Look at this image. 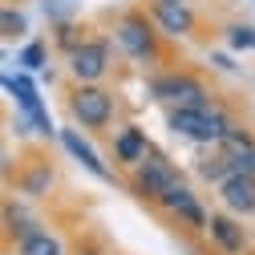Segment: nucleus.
Segmentation results:
<instances>
[{"label":"nucleus","instance_id":"f257e3e1","mask_svg":"<svg viewBox=\"0 0 255 255\" xmlns=\"http://www.w3.org/2000/svg\"><path fill=\"white\" fill-rule=\"evenodd\" d=\"M174 182H182V178H178V166L170 162L166 154H158V150H150V154L142 158V162L134 166V178H130L134 195H138V199H150V203H158Z\"/></svg>","mask_w":255,"mask_h":255},{"label":"nucleus","instance_id":"f03ea898","mask_svg":"<svg viewBox=\"0 0 255 255\" xmlns=\"http://www.w3.org/2000/svg\"><path fill=\"white\" fill-rule=\"evenodd\" d=\"M69 114L85 130H106L114 122V93L102 85H73L69 93Z\"/></svg>","mask_w":255,"mask_h":255},{"label":"nucleus","instance_id":"7ed1b4c3","mask_svg":"<svg viewBox=\"0 0 255 255\" xmlns=\"http://www.w3.org/2000/svg\"><path fill=\"white\" fill-rule=\"evenodd\" d=\"M154 89V98L158 102H170V106H186V110H207L215 106L211 102V93L199 77H190V73H162V77H154L150 81Z\"/></svg>","mask_w":255,"mask_h":255},{"label":"nucleus","instance_id":"20e7f679","mask_svg":"<svg viewBox=\"0 0 255 255\" xmlns=\"http://www.w3.org/2000/svg\"><path fill=\"white\" fill-rule=\"evenodd\" d=\"M114 41L122 45L126 57H134V61H154L158 57V33H154V24L142 12H126L114 24Z\"/></svg>","mask_w":255,"mask_h":255},{"label":"nucleus","instance_id":"39448f33","mask_svg":"<svg viewBox=\"0 0 255 255\" xmlns=\"http://www.w3.org/2000/svg\"><path fill=\"white\" fill-rule=\"evenodd\" d=\"M158 207H162L166 215H174L178 223H186L190 231H207V227H211V215L203 211L199 195H195V190H190L186 182H174V186L166 190V195L158 199Z\"/></svg>","mask_w":255,"mask_h":255},{"label":"nucleus","instance_id":"423d86ee","mask_svg":"<svg viewBox=\"0 0 255 255\" xmlns=\"http://www.w3.org/2000/svg\"><path fill=\"white\" fill-rule=\"evenodd\" d=\"M110 69V45L106 41H81L69 53V73L77 85H98Z\"/></svg>","mask_w":255,"mask_h":255},{"label":"nucleus","instance_id":"0eeeda50","mask_svg":"<svg viewBox=\"0 0 255 255\" xmlns=\"http://www.w3.org/2000/svg\"><path fill=\"white\" fill-rule=\"evenodd\" d=\"M4 89L16 98V106L24 110V122H33L37 126V134H53V122H49V114H45V106H41V98H37V89H33V81H28L24 73H16V77H4Z\"/></svg>","mask_w":255,"mask_h":255},{"label":"nucleus","instance_id":"6e6552de","mask_svg":"<svg viewBox=\"0 0 255 255\" xmlns=\"http://www.w3.org/2000/svg\"><path fill=\"white\" fill-rule=\"evenodd\" d=\"M150 12H154V24L162 28L166 37H190V33H195V12H190V4H178V0H154Z\"/></svg>","mask_w":255,"mask_h":255},{"label":"nucleus","instance_id":"1a4fd4ad","mask_svg":"<svg viewBox=\"0 0 255 255\" xmlns=\"http://www.w3.org/2000/svg\"><path fill=\"white\" fill-rule=\"evenodd\" d=\"M207 235H211V243H215L223 255H243V251H247V231L239 227V219H235L231 211H219V215H211V227H207Z\"/></svg>","mask_w":255,"mask_h":255},{"label":"nucleus","instance_id":"9d476101","mask_svg":"<svg viewBox=\"0 0 255 255\" xmlns=\"http://www.w3.org/2000/svg\"><path fill=\"white\" fill-rule=\"evenodd\" d=\"M219 203L231 215H255V178L251 174H231L219 186Z\"/></svg>","mask_w":255,"mask_h":255},{"label":"nucleus","instance_id":"9b49d317","mask_svg":"<svg viewBox=\"0 0 255 255\" xmlns=\"http://www.w3.org/2000/svg\"><path fill=\"white\" fill-rule=\"evenodd\" d=\"M61 146H65L69 150V158H73V162H81L93 178H102V182H114V170L102 162V158H98V150H93L77 130H61Z\"/></svg>","mask_w":255,"mask_h":255},{"label":"nucleus","instance_id":"f8f14e48","mask_svg":"<svg viewBox=\"0 0 255 255\" xmlns=\"http://www.w3.org/2000/svg\"><path fill=\"white\" fill-rule=\"evenodd\" d=\"M150 150H154V146L146 142V130H142V126H126V130H118V138H114V158H118L122 166H130V170L142 162Z\"/></svg>","mask_w":255,"mask_h":255},{"label":"nucleus","instance_id":"ddd939ff","mask_svg":"<svg viewBox=\"0 0 255 255\" xmlns=\"http://www.w3.org/2000/svg\"><path fill=\"white\" fill-rule=\"evenodd\" d=\"M16 190L20 195H28V199H41V195H49L53 190V166L49 162H28L20 174H16Z\"/></svg>","mask_w":255,"mask_h":255},{"label":"nucleus","instance_id":"4468645a","mask_svg":"<svg viewBox=\"0 0 255 255\" xmlns=\"http://www.w3.org/2000/svg\"><path fill=\"white\" fill-rule=\"evenodd\" d=\"M16 255H61V243H57V235H49V231H33L28 239L16 243Z\"/></svg>","mask_w":255,"mask_h":255},{"label":"nucleus","instance_id":"2eb2a0df","mask_svg":"<svg viewBox=\"0 0 255 255\" xmlns=\"http://www.w3.org/2000/svg\"><path fill=\"white\" fill-rule=\"evenodd\" d=\"M16 65H24L28 73H41V69L49 65V49H45L41 41H28V45L20 49V57H16Z\"/></svg>","mask_w":255,"mask_h":255},{"label":"nucleus","instance_id":"dca6fc26","mask_svg":"<svg viewBox=\"0 0 255 255\" xmlns=\"http://www.w3.org/2000/svg\"><path fill=\"white\" fill-rule=\"evenodd\" d=\"M227 45H231V49H239V53H255V24L235 20V24L227 28Z\"/></svg>","mask_w":255,"mask_h":255},{"label":"nucleus","instance_id":"f3484780","mask_svg":"<svg viewBox=\"0 0 255 255\" xmlns=\"http://www.w3.org/2000/svg\"><path fill=\"white\" fill-rule=\"evenodd\" d=\"M0 28H4V37H20L24 33V16L16 8H4L0 12Z\"/></svg>","mask_w":255,"mask_h":255},{"label":"nucleus","instance_id":"a211bd4d","mask_svg":"<svg viewBox=\"0 0 255 255\" xmlns=\"http://www.w3.org/2000/svg\"><path fill=\"white\" fill-rule=\"evenodd\" d=\"M231 170H235V174H251V178H255V146H251V150L231 154Z\"/></svg>","mask_w":255,"mask_h":255},{"label":"nucleus","instance_id":"6ab92c4d","mask_svg":"<svg viewBox=\"0 0 255 255\" xmlns=\"http://www.w3.org/2000/svg\"><path fill=\"white\" fill-rule=\"evenodd\" d=\"M211 61H215V65H219V69H235V65H231V57H223V53H215Z\"/></svg>","mask_w":255,"mask_h":255}]
</instances>
